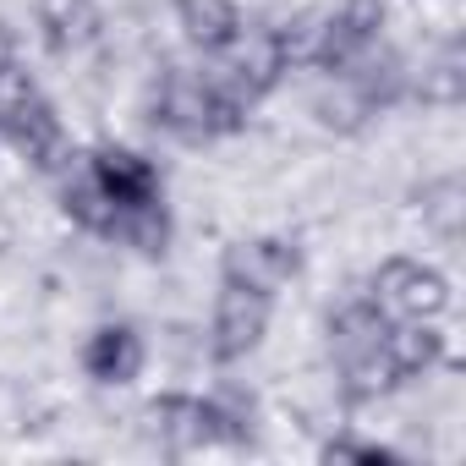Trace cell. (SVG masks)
I'll return each mask as SVG.
<instances>
[{
    "mask_svg": "<svg viewBox=\"0 0 466 466\" xmlns=\"http://www.w3.org/2000/svg\"><path fill=\"white\" fill-rule=\"evenodd\" d=\"M148 127L181 148H208L225 137H242L253 110L214 66H165L148 88Z\"/></svg>",
    "mask_w": 466,
    "mask_h": 466,
    "instance_id": "cell-1",
    "label": "cell"
},
{
    "mask_svg": "<svg viewBox=\"0 0 466 466\" xmlns=\"http://www.w3.org/2000/svg\"><path fill=\"white\" fill-rule=\"evenodd\" d=\"M148 433L165 455H203V450H242L258 433V400L242 384H219L208 395L159 390L148 400Z\"/></svg>",
    "mask_w": 466,
    "mask_h": 466,
    "instance_id": "cell-2",
    "label": "cell"
},
{
    "mask_svg": "<svg viewBox=\"0 0 466 466\" xmlns=\"http://www.w3.org/2000/svg\"><path fill=\"white\" fill-rule=\"evenodd\" d=\"M302 269H308V248L286 230H253V237L225 242L219 253V286H237L269 302H280V291H291Z\"/></svg>",
    "mask_w": 466,
    "mask_h": 466,
    "instance_id": "cell-3",
    "label": "cell"
},
{
    "mask_svg": "<svg viewBox=\"0 0 466 466\" xmlns=\"http://www.w3.org/2000/svg\"><path fill=\"white\" fill-rule=\"evenodd\" d=\"M384 319H444L455 308V286L439 264L428 258H411V253H390L368 269V286H362Z\"/></svg>",
    "mask_w": 466,
    "mask_h": 466,
    "instance_id": "cell-4",
    "label": "cell"
},
{
    "mask_svg": "<svg viewBox=\"0 0 466 466\" xmlns=\"http://www.w3.org/2000/svg\"><path fill=\"white\" fill-rule=\"evenodd\" d=\"M269 324H275V302H269V297L219 286V291H214V308H208V335H203L208 362H214V368H242L248 357L264 351Z\"/></svg>",
    "mask_w": 466,
    "mask_h": 466,
    "instance_id": "cell-5",
    "label": "cell"
},
{
    "mask_svg": "<svg viewBox=\"0 0 466 466\" xmlns=\"http://www.w3.org/2000/svg\"><path fill=\"white\" fill-rule=\"evenodd\" d=\"M77 368L94 390H132L148 373V335L132 319H99L77 340Z\"/></svg>",
    "mask_w": 466,
    "mask_h": 466,
    "instance_id": "cell-6",
    "label": "cell"
},
{
    "mask_svg": "<svg viewBox=\"0 0 466 466\" xmlns=\"http://www.w3.org/2000/svg\"><path fill=\"white\" fill-rule=\"evenodd\" d=\"M0 148H12L23 165H34L39 176H56L66 159H72V132H66V121H61V110H56V99L39 88L23 110H12L6 121H0Z\"/></svg>",
    "mask_w": 466,
    "mask_h": 466,
    "instance_id": "cell-7",
    "label": "cell"
},
{
    "mask_svg": "<svg viewBox=\"0 0 466 466\" xmlns=\"http://www.w3.org/2000/svg\"><path fill=\"white\" fill-rule=\"evenodd\" d=\"M230 88H237L248 105H264L286 77H291V66H286V56H280V39H275V28L269 23H253L248 17V28H242V39L230 45L225 56H214L208 61Z\"/></svg>",
    "mask_w": 466,
    "mask_h": 466,
    "instance_id": "cell-8",
    "label": "cell"
},
{
    "mask_svg": "<svg viewBox=\"0 0 466 466\" xmlns=\"http://www.w3.org/2000/svg\"><path fill=\"white\" fill-rule=\"evenodd\" d=\"M88 165H94V181L105 187V198H110L116 208L165 198V170H159V159L143 154V148H132V143H94V148H88Z\"/></svg>",
    "mask_w": 466,
    "mask_h": 466,
    "instance_id": "cell-9",
    "label": "cell"
},
{
    "mask_svg": "<svg viewBox=\"0 0 466 466\" xmlns=\"http://www.w3.org/2000/svg\"><path fill=\"white\" fill-rule=\"evenodd\" d=\"M395 384H417L428 373H439L450 362V335H444V319H390L384 340H379Z\"/></svg>",
    "mask_w": 466,
    "mask_h": 466,
    "instance_id": "cell-10",
    "label": "cell"
},
{
    "mask_svg": "<svg viewBox=\"0 0 466 466\" xmlns=\"http://www.w3.org/2000/svg\"><path fill=\"white\" fill-rule=\"evenodd\" d=\"M105 34V6L99 0H34V39L45 56L72 61Z\"/></svg>",
    "mask_w": 466,
    "mask_h": 466,
    "instance_id": "cell-11",
    "label": "cell"
},
{
    "mask_svg": "<svg viewBox=\"0 0 466 466\" xmlns=\"http://www.w3.org/2000/svg\"><path fill=\"white\" fill-rule=\"evenodd\" d=\"M50 181H56V208L83 230V237L105 242V237H110V219H116V203H110V198H105V187L94 181L88 148H72V159H66Z\"/></svg>",
    "mask_w": 466,
    "mask_h": 466,
    "instance_id": "cell-12",
    "label": "cell"
},
{
    "mask_svg": "<svg viewBox=\"0 0 466 466\" xmlns=\"http://www.w3.org/2000/svg\"><path fill=\"white\" fill-rule=\"evenodd\" d=\"M170 17H176L181 39H187L203 61L225 56L230 45L242 39V28H248L242 0H170Z\"/></svg>",
    "mask_w": 466,
    "mask_h": 466,
    "instance_id": "cell-13",
    "label": "cell"
},
{
    "mask_svg": "<svg viewBox=\"0 0 466 466\" xmlns=\"http://www.w3.org/2000/svg\"><path fill=\"white\" fill-rule=\"evenodd\" d=\"M110 248L143 258V264H159L170 248H176V214H170V198H154V203H132V208H116L110 219Z\"/></svg>",
    "mask_w": 466,
    "mask_h": 466,
    "instance_id": "cell-14",
    "label": "cell"
},
{
    "mask_svg": "<svg viewBox=\"0 0 466 466\" xmlns=\"http://www.w3.org/2000/svg\"><path fill=\"white\" fill-rule=\"evenodd\" d=\"M384 329H390L384 308H379L368 291H357V297H346L340 308H329V319H324V346H329L335 362H351V357L373 351V346L384 340Z\"/></svg>",
    "mask_w": 466,
    "mask_h": 466,
    "instance_id": "cell-15",
    "label": "cell"
},
{
    "mask_svg": "<svg viewBox=\"0 0 466 466\" xmlns=\"http://www.w3.org/2000/svg\"><path fill=\"white\" fill-rule=\"evenodd\" d=\"M313 121L335 137H357L379 121V110L368 105V94L351 83V77H324V88L313 94Z\"/></svg>",
    "mask_w": 466,
    "mask_h": 466,
    "instance_id": "cell-16",
    "label": "cell"
},
{
    "mask_svg": "<svg viewBox=\"0 0 466 466\" xmlns=\"http://www.w3.org/2000/svg\"><path fill=\"white\" fill-rule=\"evenodd\" d=\"M461 94H466V72H461V45L450 39L422 72H411V99L417 105H461Z\"/></svg>",
    "mask_w": 466,
    "mask_h": 466,
    "instance_id": "cell-17",
    "label": "cell"
},
{
    "mask_svg": "<svg viewBox=\"0 0 466 466\" xmlns=\"http://www.w3.org/2000/svg\"><path fill=\"white\" fill-rule=\"evenodd\" d=\"M466 192H461V176L455 170H444V176H433L428 187H422V225L433 230V237H444V242H455L461 237V203Z\"/></svg>",
    "mask_w": 466,
    "mask_h": 466,
    "instance_id": "cell-18",
    "label": "cell"
},
{
    "mask_svg": "<svg viewBox=\"0 0 466 466\" xmlns=\"http://www.w3.org/2000/svg\"><path fill=\"white\" fill-rule=\"evenodd\" d=\"M319 461H329V466H395L400 450L379 444V439H362V433H335V439L319 444Z\"/></svg>",
    "mask_w": 466,
    "mask_h": 466,
    "instance_id": "cell-19",
    "label": "cell"
},
{
    "mask_svg": "<svg viewBox=\"0 0 466 466\" xmlns=\"http://www.w3.org/2000/svg\"><path fill=\"white\" fill-rule=\"evenodd\" d=\"M39 94V77L23 66V61H12V66H0V121H6L12 110H23L28 99Z\"/></svg>",
    "mask_w": 466,
    "mask_h": 466,
    "instance_id": "cell-20",
    "label": "cell"
},
{
    "mask_svg": "<svg viewBox=\"0 0 466 466\" xmlns=\"http://www.w3.org/2000/svg\"><path fill=\"white\" fill-rule=\"evenodd\" d=\"M12 61H23V39H17V28L0 17V66H12Z\"/></svg>",
    "mask_w": 466,
    "mask_h": 466,
    "instance_id": "cell-21",
    "label": "cell"
}]
</instances>
